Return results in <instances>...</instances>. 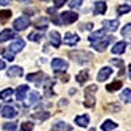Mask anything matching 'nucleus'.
<instances>
[{
    "label": "nucleus",
    "instance_id": "nucleus-1",
    "mask_svg": "<svg viewBox=\"0 0 131 131\" xmlns=\"http://www.w3.org/2000/svg\"><path fill=\"white\" fill-rule=\"evenodd\" d=\"M97 92V85L92 84L89 86H86L84 89V96H85V101H84V106L85 107H92L96 104L94 100V93Z\"/></svg>",
    "mask_w": 131,
    "mask_h": 131
},
{
    "label": "nucleus",
    "instance_id": "nucleus-2",
    "mask_svg": "<svg viewBox=\"0 0 131 131\" xmlns=\"http://www.w3.org/2000/svg\"><path fill=\"white\" fill-rule=\"evenodd\" d=\"M59 21L60 24H64V25H70V24H73L75 21H78L79 18V15L75 13V12H71V10H66V12L60 13L59 15Z\"/></svg>",
    "mask_w": 131,
    "mask_h": 131
},
{
    "label": "nucleus",
    "instance_id": "nucleus-3",
    "mask_svg": "<svg viewBox=\"0 0 131 131\" xmlns=\"http://www.w3.org/2000/svg\"><path fill=\"white\" fill-rule=\"evenodd\" d=\"M28 26H30V18L28 16H21V17H18L13 21V28L17 31L25 30Z\"/></svg>",
    "mask_w": 131,
    "mask_h": 131
},
{
    "label": "nucleus",
    "instance_id": "nucleus-4",
    "mask_svg": "<svg viewBox=\"0 0 131 131\" xmlns=\"http://www.w3.org/2000/svg\"><path fill=\"white\" fill-rule=\"evenodd\" d=\"M51 67L55 72H64L68 68V63L63 59H60V58H55L51 62Z\"/></svg>",
    "mask_w": 131,
    "mask_h": 131
},
{
    "label": "nucleus",
    "instance_id": "nucleus-5",
    "mask_svg": "<svg viewBox=\"0 0 131 131\" xmlns=\"http://www.w3.org/2000/svg\"><path fill=\"white\" fill-rule=\"evenodd\" d=\"M100 42H94L93 43V49L96 50V51H100V52H102V51H105L106 50V47H107V45L110 43V41H112V37H104V38H101V39H98Z\"/></svg>",
    "mask_w": 131,
    "mask_h": 131
},
{
    "label": "nucleus",
    "instance_id": "nucleus-6",
    "mask_svg": "<svg viewBox=\"0 0 131 131\" xmlns=\"http://www.w3.org/2000/svg\"><path fill=\"white\" fill-rule=\"evenodd\" d=\"M89 55H92L91 52H86V51H73V52H70V57H72V59L73 60H76V62H79V63H86L88 60H86L85 58H83V57H89Z\"/></svg>",
    "mask_w": 131,
    "mask_h": 131
},
{
    "label": "nucleus",
    "instance_id": "nucleus-7",
    "mask_svg": "<svg viewBox=\"0 0 131 131\" xmlns=\"http://www.w3.org/2000/svg\"><path fill=\"white\" fill-rule=\"evenodd\" d=\"M26 80L31 81V83H42V80H47V76L45 73H42V72H36V73H29L26 76Z\"/></svg>",
    "mask_w": 131,
    "mask_h": 131
},
{
    "label": "nucleus",
    "instance_id": "nucleus-8",
    "mask_svg": "<svg viewBox=\"0 0 131 131\" xmlns=\"http://www.w3.org/2000/svg\"><path fill=\"white\" fill-rule=\"evenodd\" d=\"M79 36L78 34H73V33H66V36L63 38V42L66 43V45H68V46H75L76 43L79 42Z\"/></svg>",
    "mask_w": 131,
    "mask_h": 131
},
{
    "label": "nucleus",
    "instance_id": "nucleus-9",
    "mask_svg": "<svg viewBox=\"0 0 131 131\" xmlns=\"http://www.w3.org/2000/svg\"><path fill=\"white\" fill-rule=\"evenodd\" d=\"M2 115L4 118H15L17 115V110L13 107V106H10V105H5L2 107Z\"/></svg>",
    "mask_w": 131,
    "mask_h": 131
},
{
    "label": "nucleus",
    "instance_id": "nucleus-10",
    "mask_svg": "<svg viewBox=\"0 0 131 131\" xmlns=\"http://www.w3.org/2000/svg\"><path fill=\"white\" fill-rule=\"evenodd\" d=\"M23 75H24V71L18 66H12V67H9L7 70V76H9V78H20Z\"/></svg>",
    "mask_w": 131,
    "mask_h": 131
},
{
    "label": "nucleus",
    "instance_id": "nucleus-11",
    "mask_svg": "<svg viewBox=\"0 0 131 131\" xmlns=\"http://www.w3.org/2000/svg\"><path fill=\"white\" fill-rule=\"evenodd\" d=\"M51 130L52 131H72V126L63 122V121H58V122H55L52 125Z\"/></svg>",
    "mask_w": 131,
    "mask_h": 131
},
{
    "label": "nucleus",
    "instance_id": "nucleus-12",
    "mask_svg": "<svg viewBox=\"0 0 131 131\" xmlns=\"http://www.w3.org/2000/svg\"><path fill=\"white\" fill-rule=\"evenodd\" d=\"M24 47H25V41H24V39H17L16 42L10 43V46H9V51L12 52V54H16V52H20Z\"/></svg>",
    "mask_w": 131,
    "mask_h": 131
},
{
    "label": "nucleus",
    "instance_id": "nucleus-13",
    "mask_svg": "<svg viewBox=\"0 0 131 131\" xmlns=\"http://www.w3.org/2000/svg\"><path fill=\"white\" fill-rule=\"evenodd\" d=\"M49 38H50V42L52 43V46H54V47H59V46H60V43H62V38H60V34H59V33H58L57 30L50 31Z\"/></svg>",
    "mask_w": 131,
    "mask_h": 131
},
{
    "label": "nucleus",
    "instance_id": "nucleus-14",
    "mask_svg": "<svg viewBox=\"0 0 131 131\" xmlns=\"http://www.w3.org/2000/svg\"><path fill=\"white\" fill-rule=\"evenodd\" d=\"M16 33L10 29H4L2 33H0V43L2 42H5L8 39H12V38H16Z\"/></svg>",
    "mask_w": 131,
    "mask_h": 131
},
{
    "label": "nucleus",
    "instance_id": "nucleus-15",
    "mask_svg": "<svg viewBox=\"0 0 131 131\" xmlns=\"http://www.w3.org/2000/svg\"><path fill=\"white\" fill-rule=\"evenodd\" d=\"M112 73H113V68H110V67H104V68H101L100 72H98L97 80H98V81H105Z\"/></svg>",
    "mask_w": 131,
    "mask_h": 131
},
{
    "label": "nucleus",
    "instance_id": "nucleus-16",
    "mask_svg": "<svg viewBox=\"0 0 131 131\" xmlns=\"http://www.w3.org/2000/svg\"><path fill=\"white\" fill-rule=\"evenodd\" d=\"M128 45L126 42H123V41H121V42H117L115 45L113 46V49H112V52L113 54H117V55H119V54H123L125 51H126V47H127Z\"/></svg>",
    "mask_w": 131,
    "mask_h": 131
},
{
    "label": "nucleus",
    "instance_id": "nucleus-17",
    "mask_svg": "<svg viewBox=\"0 0 131 131\" xmlns=\"http://www.w3.org/2000/svg\"><path fill=\"white\" fill-rule=\"evenodd\" d=\"M104 26H105V30H110V31H115L119 26V21L118 20H106L104 21Z\"/></svg>",
    "mask_w": 131,
    "mask_h": 131
},
{
    "label": "nucleus",
    "instance_id": "nucleus-18",
    "mask_svg": "<svg viewBox=\"0 0 131 131\" xmlns=\"http://www.w3.org/2000/svg\"><path fill=\"white\" fill-rule=\"evenodd\" d=\"M105 33H106V30H105V29L96 30V31L91 33L89 37H88V39H89L91 42H97L98 39H101V38H104V37H105Z\"/></svg>",
    "mask_w": 131,
    "mask_h": 131
},
{
    "label": "nucleus",
    "instance_id": "nucleus-19",
    "mask_svg": "<svg viewBox=\"0 0 131 131\" xmlns=\"http://www.w3.org/2000/svg\"><path fill=\"white\" fill-rule=\"evenodd\" d=\"M75 123L78 126H80V127H88V125H89V117L86 114L78 115L75 118Z\"/></svg>",
    "mask_w": 131,
    "mask_h": 131
},
{
    "label": "nucleus",
    "instance_id": "nucleus-20",
    "mask_svg": "<svg viewBox=\"0 0 131 131\" xmlns=\"http://www.w3.org/2000/svg\"><path fill=\"white\" fill-rule=\"evenodd\" d=\"M106 9H107V7H106V3H105V2H97V3L94 4L93 13H94V15H105Z\"/></svg>",
    "mask_w": 131,
    "mask_h": 131
},
{
    "label": "nucleus",
    "instance_id": "nucleus-21",
    "mask_svg": "<svg viewBox=\"0 0 131 131\" xmlns=\"http://www.w3.org/2000/svg\"><path fill=\"white\" fill-rule=\"evenodd\" d=\"M29 91V86L28 85H20L18 88H17V91H16V98L18 101H23L24 98H25V94H26V92Z\"/></svg>",
    "mask_w": 131,
    "mask_h": 131
},
{
    "label": "nucleus",
    "instance_id": "nucleus-22",
    "mask_svg": "<svg viewBox=\"0 0 131 131\" xmlns=\"http://www.w3.org/2000/svg\"><path fill=\"white\" fill-rule=\"evenodd\" d=\"M117 127H118V123L113 122L112 119H106V121L101 125V130L102 131H112V130H114Z\"/></svg>",
    "mask_w": 131,
    "mask_h": 131
},
{
    "label": "nucleus",
    "instance_id": "nucleus-23",
    "mask_svg": "<svg viewBox=\"0 0 131 131\" xmlns=\"http://www.w3.org/2000/svg\"><path fill=\"white\" fill-rule=\"evenodd\" d=\"M121 88H122V81L121 80H114L113 83L106 85V91L107 92H115V91L121 89Z\"/></svg>",
    "mask_w": 131,
    "mask_h": 131
},
{
    "label": "nucleus",
    "instance_id": "nucleus-24",
    "mask_svg": "<svg viewBox=\"0 0 131 131\" xmlns=\"http://www.w3.org/2000/svg\"><path fill=\"white\" fill-rule=\"evenodd\" d=\"M89 79V75H88V71H80L78 75H76V81H78L79 84H84L86 80Z\"/></svg>",
    "mask_w": 131,
    "mask_h": 131
},
{
    "label": "nucleus",
    "instance_id": "nucleus-25",
    "mask_svg": "<svg viewBox=\"0 0 131 131\" xmlns=\"http://www.w3.org/2000/svg\"><path fill=\"white\" fill-rule=\"evenodd\" d=\"M34 26H36L37 29H41V30H46V29H47V18L39 17L36 23H34Z\"/></svg>",
    "mask_w": 131,
    "mask_h": 131
},
{
    "label": "nucleus",
    "instance_id": "nucleus-26",
    "mask_svg": "<svg viewBox=\"0 0 131 131\" xmlns=\"http://www.w3.org/2000/svg\"><path fill=\"white\" fill-rule=\"evenodd\" d=\"M33 119H39V121H46L47 118H50V113L49 112H39L31 115Z\"/></svg>",
    "mask_w": 131,
    "mask_h": 131
},
{
    "label": "nucleus",
    "instance_id": "nucleus-27",
    "mask_svg": "<svg viewBox=\"0 0 131 131\" xmlns=\"http://www.w3.org/2000/svg\"><path fill=\"white\" fill-rule=\"evenodd\" d=\"M10 16H12V12L8 9H4V10H0V23L4 24L5 21H8L10 18Z\"/></svg>",
    "mask_w": 131,
    "mask_h": 131
},
{
    "label": "nucleus",
    "instance_id": "nucleus-28",
    "mask_svg": "<svg viewBox=\"0 0 131 131\" xmlns=\"http://www.w3.org/2000/svg\"><path fill=\"white\" fill-rule=\"evenodd\" d=\"M38 100H39V94H38L37 92H31V93L29 94V98H28V101H26V105H33V104L38 102Z\"/></svg>",
    "mask_w": 131,
    "mask_h": 131
},
{
    "label": "nucleus",
    "instance_id": "nucleus-29",
    "mask_svg": "<svg viewBox=\"0 0 131 131\" xmlns=\"http://www.w3.org/2000/svg\"><path fill=\"white\" fill-rule=\"evenodd\" d=\"M28 38L33 42H39L42 38H43V34L42 33H37V31H31L30 34L28 36Z\"/></svg>",
    "mask_w": 131,
    "mask_h": 131
},
{
    "label": "nucleus",
    "instance_id": "nucleus-30",
    "mask_svg": "<svg viewBox=\"0 0 131 131\" xmlns=\"http://www.w3.org/2000/svg\"><path fill=\"white\" fill-rule=\"evenodd\" d=\"M13 94V89H10V88H7V89H4V91H2L0 92V100H4V101H7L8 98Z\"/></svg>",
    "mask_w": 131,
    "mask_h": 131
},
{
    "label": "nucleus",
    "instance_id": "nucleus-31",
    "mask_svg": "<svg viewBox=\"0 0 131 131\" xmlns=\"http://www.w3.org/2000/svg\"><path fill=\"white\" fill-rule=\"evenodd\" d=\"M130 98H131V91H130V88H126V89L121 93V100H122L123 102L128 104V102H130Z\"/></svg>",
    "mask_w": 131,
    "mask_h": 131
},
{
    "label": "nucleus",
    "instance_id": "nucleus-32",
    "mask_svg": "<svg viewBox=\"0 0 131 131\" xmlns=\"http://www.w3.org/2000/svg\"><path fill=\"white\" fill-rule=\"evenodd\" d=\"M127 12H130V5L128 4H125V5H118V8H117V13L121 16V15H125V13H127Z\"/></svg>",
    "mask_w": 131,
    "mask_h": 131
},
{
    "label": "nucleus",
    "instance_id": "nucleus-33",
    "mask_svg": "<svg viewBox=\"0 0 131 131\" xmlns=\"http://www.w3.org/2000/svg\"><path fill=\"white\" fill-rule=\"evenodd\" d=\"M16 122H12V123H10V122H8V123H4L3 125V130L4 131H15L16 130Z\"/></svg>",
    "mask_w": 131,
    "mask_h": 131
},
{
    "label": "nucleus",
    "instance_id": "nucleus-34",
    "mask_svg": "<svg viewBox=\"0 0 131 131\" xmlns=\"http://www.w3.org/2000/svg\"><path fill=\"white\" fill-rule=\"evenodd\" d=\"M33 128H34L33 122H24V123H21V130H23V131H31Z\"/></svg>",
    "mask_w": 131,
    "mask_h": 131
},
{
    "label": "nucleus",
    "instance_id": "nucleus-35",
    "mask_svg": "<svg viewBox=\"0 0 131 131\" xmlns=\"http://www.w3.org/2000/svg\"><path fill=\"white\" fill-rule=\"evenodd\" d=\"M130 30H131V25L127 24V25L122 29V36H123V37H130Z\"/></svg>",
    "mask_w": 131,
    "mask_h": 131
},
{
    "label": "nucleus",
    "instance_id": "nucleus-36",
    "mask_svg": "<svg viewBox=\"0 0 131 131\" xmlns=\"http://www.w3.org/2000/svg\"><path fill=\"white\" fill-rule=\"evenodd\" d=\"M83 4V0H71V3H70V7L71 8H78Z\"/></svg>",
    "mask_w": 131,
    "mask_h": 131
},
{
    "label": "nucleus",
    "instance_id": "nucleus-37",
    "mask_svg": "<svg viewBox=\"0 0 131 131\" xmlns=\"http://www.w3.org/2000/svg\"><path fill=\"white\" fill-rule=\"evenodd\" d=\"M52 2H54V5H55V8H60L62 5L66 4V2H67V0H52Z\"/></svg>",
    "mask_w": 131,
    "mask_h": 131
},
{
    "label": "nucleus",
    "instance_id": "nucleus-38",
    "mask_svg": "<svg viewBox=\"0 0 131 131\" xmlns=\"http://www.w3.org/2000/svg\"><path fill=\"white\" fill-rule=\"evenodd\" d=\"M106 109L109 112H119V110H121V107H119L118 105H109Z\"/></svg>",
    "mask_w": 131,
    "mask_h": 131
},
{
    "label": "nucleus",
    "instance_id": "nucleus-39",
    "mask_svg": "<svg viewBox=\"0 0 131 131\" xmlns=\"http://www.w3.org/2000/svg\"><path fill=\"white\" fill-rule=\"evenodd\" d=\"M4 58H7L9 62H12L13 59H15V57H13V54H10V52H4Z\"/></svg>",
    "mask_w": 131,
    "mask_h": 131
},
{
    "label": "nucleus",
    "instance_id": "nucleus-40",
    "mask_svg": "<svg viewBox=\"0 0 131 131\" xmlns=\"http://www.w3.org/2000/svg\"><path fill=\"white\" fill-rule=\"evenodd\" d=\"M10 2L12 0H0V5H8V4H10Z\"/></svg>",
    "mask_w": 131,
    "mask_h": 131
},
{
    "label": "nucleus",
    "instance_id": "nucleus-41",
    "mask_svg": "<svg viewBox=\"0 0 131 131\" xmlns=\"http://www.w3.org/2000/svg\"><path fill=\"white\" fill-rule=\"evenodd\" d=\"M5 68V63L2 60V59H0V71H2V70H4Z\"/></svg>",
    "mask_w": 131,
    "mask_h": 131
},
{
    "label": "nucleus",
    "instance_id": "nucleus-42",
    "mask_svg": "<svg viewBox=\"0 0 131 131\" xmlns=\"http://www.w3.org/2000/svg\"><path fill=\"white\" fill-rule=\"evenodd\" d=\"M92 26H93V25H92V24L89 23V24H86V26H85V29H89V30H91V29H92Z\"/></svg>",
    "mask_w": 131,
    "mask_h": 131
},
{
    "label": "nucleus",
    "instance_id": "nucleus-43",
    "mask_svg": "<svg viewBox=\"0 0 131 131\" xmlns=\"http://www.w3.org/2000/svg\"><path fill=\"white\" fill-rule=\"evenodd\" d=\"M70 93H71V94H73V93H76V89H75V88H71V91H70Z\"/></svg>",
    "mask_w": 131,
    "mask_h": 131
},
{
    "label": "nucleus",
    "instance_id": "nucleus-44",
    "mask_svg": "<svg viewBox=\"0 0 131 131\" xmlns=\"http://www.w3.org/2000/svg\"><path fill=\"white\" fill-rule=\"evenodd\" d=\"M18 2H21V3H25V2L29 3V2H31V0H18Z\"/></svg>",
    "mask_w": 131,
    "mask_h": 131
},
{
    "label": "nucleus",
    "instance_id": "nucleus-45",
    "mask_svg": "<svg viewBox=\"0 0 131 131\" xmlns=\"http://www.w3.org/2000/svg\"><path fill=\"white\" fill-rule=\"evenodd\" d=\"M66 104H67V101H60V102H59L60 106H62V105H66Z\"/></svg>",
    "mask_w": 131,
    "mask_h": 131
},
{
    "label": "nucleus",
    "instance_id": "nucleus-46",
    "mask_svg": "<svg viewBox=\"0 0 131 131\" xmlns=\"http://www.w3.org/2000/svg\"><path fill=\"white\" fill-rule=\"evenodd\" d=\"M89 131H96V128H91V130H89Z\"/></svg>",
    "mask_w": 131,
    "mask_h": 131
},
{
    "label": "nucleus",
    "instance_id": "nucleus-47",
    "mask_svg": "<svg viewBox=\"0 0 131 131\" xmlns=\"http://www.w3.org/2000/svg\"><path fill=\"white\" fill-rule=\"evenodd\" d=\"M15 131H17V130H15Z\"/></svg>",
    "mask_w": 131,
    "mask_h": 131
}]
</instances>
